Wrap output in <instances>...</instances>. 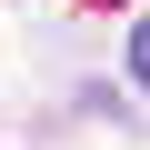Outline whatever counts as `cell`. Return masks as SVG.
I'll list each match as a JSON object with an SVG mask.
<instances>
[{
	"instance_id": "1",
	"label": "cell",
	"mask_w": 150,
	"mask_h": 150,
	"mask_svg": "<svg viewBox=\"0 0 150 150\" xmlns=\"http://www.w3.org/2000/svg\"><path fill=\"white\" fill-rule=\"evenodd\" d=\"M130 80H140V90H150V20H140V30H130Z\"/></svg>"
},
{
	"instance_id": "2",
	"label": "cell",
	"mask_w": 150,
	"mask_h": 150,
	"mask_svg": "<svg viewBox=\"0 0 150 150\" xmlns=\"http://www.w3.org/2000/svg\"><path fill=\"white\" fill-rule=\"evenodd\" d=\"M90 10H120V0H90Z\"/></svg>"
}]
</instances>
